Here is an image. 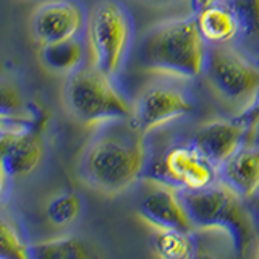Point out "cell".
I'll return each instance as SVG.
<instances>
[{
  "label": "cell",
  "mask_w": 259,
  "mask_h": 259,
  "mask_svg": "<svg viewBox=\"0 0 259 259\" xmlns=\"http://www.w3.org/2000/svg\"><path fill=\"white\" fill-rule=\"evenodd\" d=\"M146 135L132 118L94 128L76 165L79 180L104 196H117L140 180L146 164Z\"/></svg>",
  "instance_id": "cell-1"
},
{
  "label": "cell",
  "mask_w": 259,
  "mask_h": 259,
  "mask_svg": "<svg viewBox=\"0 0 259 259\" xmlns=\"http://www.w3.org/2000/svg\"><path fill=\"white\" fill-rule=\"evenodd\" d=\"M206 55L207 42L194 15L154 24L144 32L138 49V59L146 71L174 79L202 75Z\"/></svg>",
  "instance_id": "cell-2"
},
{
  "label": "cell",
  "mask_w": 259,
  "mask_h": 259,
  "mask_svg": "<svg viewBox=\"0 0 259 259\" xmlns=\"http://www.w3.org/2000/svg\"><path fill=\"white\" fill-rule=\"evenodd\" d=\"M193 230H217L227 235L233 251L246 256L259 246V230L245 199L222 180L198 191H180Z\"/></svg>",
  "instance_id": "cell-3"
},
{
  "label": "cell",
  "mask_w": 259,
  "mask_h": 259,
  "mask_svg": "<svg viewBox=\"0 0 259 259\" xmlns=\"http://www.w3.org/2000/svg\"><path fill=\"white\" fill-rule=\"evenodd\" d=\"M62 102L76 123L96 128L113 120L132 118L133 102L121 93L115 78L93 63H84L65 76Z\"/></svg>",
  "instance_id": "cell-4"
},
{
  "label": "cell",
  "mask_w": 259,
  "mask_h": 259,
  "mask_svg": "<svg viewBox=\"0 0 259 259\" xmlns=\"http://www.w3.org/2000/svg\"><path fill=\"white\" fill-rule=\"evenodd\" d=\"M84 34L89 63L117 78L135 47L136 26L130 8L121 0H99L88 12Z\"/></svg>",
  "instance_id": "cell-5"
},
{
  "label": "cell",
  "mask_w": 259,
  "mask_h": 259,
  "mask_svg": "<svg viewBox=\"0 0 259 259\" xmlns=\"http://www.w3.org/2000/svg\"><path fill=\"white\" fill-rule=\"evenodd\" d=\"M207 84L219 99L243 110L259 89V63L237 46H209L204 63Z\"/></svg>",
  "instance_id": "cell-6"
},
{
  "label": "cell",
  "mask_w": 259,
  "mask_h": 259,
  "mask_svg": "<svg viewBox=\"0 0 259 259\" xmlns=\"http://www.w3.org/2000/svg\"><path fill=\"white\" fill-rule=\"evenodd\" d=\"M194 109L191 94L168 79L151 81L133 101L132 121L144 135L159 130L170 121L186 117Z\"/></svg>",
  "instance_id": "cell-7"
},
{
  "label": "cell",
  "mask_w": 259,
  "mask_h": 259,
  "mask_svg": "<svg viewBox=\"0 0 259 259\" xmlns=\"http://www.w3.org/2000/svg\"><path fill=\"white\" fill-rule=\"evenodd\" d=\"M157 180L178 191H198L219 180V168L193 141L172 144L159 162Z\"/></svg>",
  "instance_id": "cell-8"
},
{
  "label": "cell",
  "mask_w": 259,
  "mask_h": 259,
  "mask_svg": "<svg viewBox=\"0 0 259 259\" xmlns=\"http://www.w3.org/2000/svg\"><path fill=\"white\" fill-rule=\"evenodd\" d=\"M88 10L78 0H47L31 15V34L39 46L81 37L86 31Z\"/></svg>",
  "instance_id": "cell-9"
},
{
  "label": "cell",
  "mask_w": 259,
  "mask_h": 259,
  "mask_svg": "<svg viewBox=\"0 0 259 259\" xmlns=\"http://www.w3.org/2000/svg\"><path fill=\"white\" fill-rule=\"evenodd\" d=\"M44 154L42 125L16 121L7 125L0 133V156L12 180L34 172L42 162Z\"/></svg>",
  "instance_id": "cell-10"
},
{
  "label": "cell",
  "mask_w": 259,
  "mask_h": 259,
  "mask_svg": "<svg viewBox=\"0 0 259 259\" xmlns=\"http://www.w3.org/2000/svg\"><path fill=\"white\" fill-rule=\"evenodd\" d=\"M136 214L151 229L193 230L180 191L160 180L151 183V190L140 202Z\"/></svg>",
  "instance_id": "cell-11"
},
{
  "label": "cell",
  "mask_w": 259,
  "mask_h": 259,
  "mask_svg": "<svg viewBox=\"0 0 259 259\" xmlns=\"http://www.w3.org/2000/svg\"><path fill=\"white\" fill-rule=\"evenodd\" d=\"M248 128L233 118H217L201 125L193 143L219 168L248 143Z\"/></svg>",
  "instance_id": "cell-12"
},
{
  "label": "cell",
  "mask_w": 259,
  "mask_h": 259,
  "mask_svg": "<svg viewBox=\"0 0 259 259\" xmlns=\"http://www.w3.org/2000/svg\"><path fill=\"white\" fill-rule=\"evenodd\" d=\"M219 180L245 199H254L259 194V146L246 143L219 167Z\"/></svg>",
  "instance_id": "cell-13"
},
{
  "label": "cell",
  "mask_w": 259,
  "mask_h": 259,
  "mask_svg": "<svg viewBox=\"0 0 259 259\" xmlns=\"http://www.w3.org/2000/svg\"><path fill=\"white\" fill-rule=\"evenodd\" d=\"M194 16L201 36L209 46H237L241 28L238 15L229 0H215Z\"/></svg>",
  "instance_id": "cell-14"
},
{
  "label": "cell",
  "mask_w": 259,
  "mask_h": 259,
  "mask_svg": "<svg viewBox=\"0 0 259 259\" xmlns=\"http://www.w3.org/2000/svg\"><path fill=\"white\" fill-rule=\"evenodd\" d=\"M86 54L88 47L81 37L39 46V60L42 67L51 73L63 76L83 67Z\"/></svg>",
  "instance_id": "cell-15"
},
{
  "label": "cell",
  "mask_w": 259,
  "mask_h": 259,
  "mask_svg": "<svg viewBox=\"0 0 259 259\" xmlns=\"http://www.w3.org/2000/svg\"><path fill=\"white\" fill-rule=\"evenodd\" d=\"M194 230L152 229L151 246L154 254L164 259H190L196 254Z\"/></svg>",
  "instance_id": "cell-16"
},
{
  "label": "cell",
  "mask_w": 259,
  "mask_h": 259,
  "mask_svg": "<svg viewBox=\"0 0 259 259\" xmlns=\"http://www.w3.org/2000/svg\"><path fill=\"white\" fill-rule=\"evenodd\" d=\"M93 253L78 237H57L29 245V259H84Z\"/></svg>",
  "instance_id": "cell-17"
},
{
  "label": "cell",
  "mask_w": 259,
  "mask_h": 259,
  "mask_svg": "<svg viewBox=\"0 0 259 259\" xmlns=\"http://www.w3.org/2000/svg\"><path fill=\"white\" fill-rule=\"evenodd\" d=\"M0 117L10 121H28V123L42 125L40 112H28L21 91L5 78H0Z\"/></svg>",
  "instance_id": "cell-18"
},
{
  "label": "cell",
  "mask_w": 259,
  "mask_h": 259,
  "mask_svg": "<svg viewBox=\"0 0 259 259\" xmlns=\"http://www.w3.org/2000/svg\"><path fill=\"white\" fill-rule=\"evenodd\" d=\"M81 210H83V201L75 191L57 193L46 204L47 221L59 229L75 224L81 215Z\"/></svg>",
  "instance_id": "cell-19"
},
{
  "label": "cell",
  "mask_w": 259,
  "mask_h": 259,
  "mask_svg": "<svg viewBox=\"0 0 259 259\" xmlns=\"http://www.w3.org/2000/svg\"><path fill=\"white\" fill-rule=\"evenodd\" d=\"M0 259H29V243L12 217L0 212Z\"/></svg>",
  "instance_id": "cell-20"
},
{
  "label": "cell",
  "mask_w": 259,
  "mask_h": 259,
  "mask_svg": "<svg viewBox=\"0 0 259 259\" xmlns=\"http://www.w3.org/2000/svg\"><path fill=\"white\" fill-rule=\"evenodd\" d=\"M235 117H237L251 133V130H253L259 121V89L253 99H251V102L243 110H240ZM248 138H249V135H248Z\"/></svg>",
  "instance_id": "cell-21"
},
{
  "label": "cell",
  "mask_w": 259,
  "mask_h": 259,
  "mask_svg": "<svg viewBox=\"0 0 259 259\" xmlns=\"http://www.w3.org/2000/svg\"><path fill=\"white\" fill-rule=\"evenodd\" d=\"M10 180H12V177L8 175L7 167L4 164V159H2V156H0V201H2V198H4V194L7 191V186H8V182H10Z\"/></svg>",
  "instance_id": "cell-22"
},
{
  "label": "cell",
  "mask_w": 259,
  "mask_h": 259,
  "mask_svg": "<svg viewBox=\"0 0 259 259\" xmlns=\"http://www.w3.org/2000/svg\"><path fill=\"white\" fill-rule=\"evenodd\" d=\"M248 143H253V144L259 146V121L256 123V126L251 130L249 138H248Z\"/></svg>",
  "instance_id": "cell-23"
},
{
  "label": "cell",
  "mask_w": 259,
  "mask_h": 259,
  "mask_svg": "<svg viewBox=\"0 0 259 259\" xmlns=\"http://www.w3.org/2000/svg\"><path fill=\"white\" fill-rule=\"evenodd\" d=\"M257 201L253 202V206H251V210H253V215H254V221H256V225H257V230H259V196H256Z\"/></svg>",
  "instance_id": "cell-24"
},
{
  "label": "cell",
  "mask_w": 259,
  "mask_h": 259,
  "mask_svg": "<svg viewBox=\"0 0 259 259\" xmlns=\"http://www.w3.org/2000/svg\"><path fill=\"white\" fill-rule=\"evenodd\" d=\"M148 2L157 4V5H170V4H178V2H183V0H148Z\"/></svg>",
  "instance_id": "cell-25"
},
{
  "label": "cell",
  "mask_w": 259,
  "mask_h": 259,
  "mask_svg": "<svg viewBox=\"0 0 259 259\" xmlns=\"http://www.w3.org/2000/svg\"><path fill=\"white\" fill-rule=\"evenodd\" d=\"M10 123H16V121H0V133H2V130L7 126V125H10ZM26 123H28V121H26ZM37 125V123H36Z\"/></svg>",
  "instance_id": "cell-26"
},
{
  "label": "cell",
  "mask_w": 259,
  "mask_h": 259,
  "mask_svg": "<svg viewBox=\"0 0 259 259\" xmlns=\"http://www.w3.org/2000/svg\"><path fill=\"white\" fill-rule=\"evenodd\" d=\"M256 256L259 257V246H257V251H256Z\"/></svg>",
  "instance_id": "cell-27"
},
{
  "label": "cell",
  "mask_w": 259,
  "mask_h": 259,
  "mask_svg": "<svg viewBox=\"0 0 259 259\" xmlns=\"http://www.w3.org/2000/svg\"><path fill=\"white\" fill-rule=\"evenodd\" d=\"M0 121H10V120H4L2 117H0Z\"/></svg>",
  "instance_id": "cell-28"
},
{
  "label": "cell",
  "mask_w": 259,
  "mask_h": 259,
  "mask_svg": "<svg viewBox=\"0 0 259 259\" xmlns=\"http://www.w3.org/2000/svg\"><path fill=\"white\" fill-rule=\"evenodd\" d=\"M257 196H259V194H257Z\"/></svg>",
  "instance_id": "cell-29"
}]
</instances>
